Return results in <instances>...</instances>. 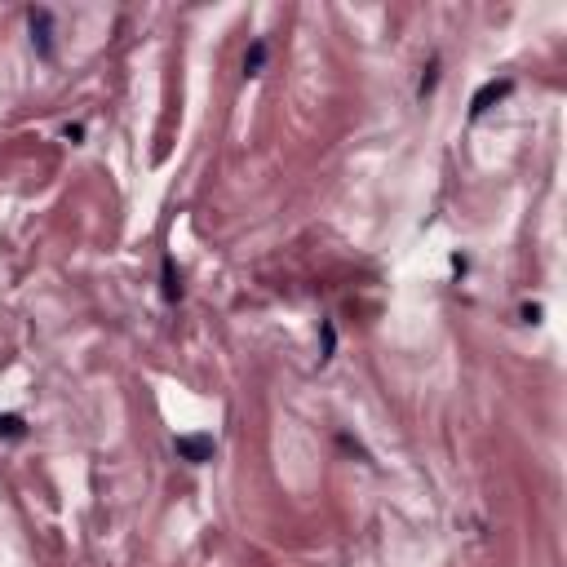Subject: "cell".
Listing matches in <instances>:
<instances>
[{"mask_svg": "<svg viewBox=\"0 0 567 567\" xmlns=\"http://www.w3.org/2000/svg\"><path fill=\"white\" fill-rule=\"evenodd\" d=\"M173 448H177V457L182 461H191V465H204V461H213V435H182V439H173Z\"/></svg>", "mask_w": 567, "mask_h": 567, "instance_id": "6da1fadb", "label": "cell"}, {"mask_svg": "<svg viewBox=\"0 0 567 567\" xmlns=\"http://www.w3.org/2000/svg\"><path fill=\"white\" fill-rule=\"evenodd\" d=\"M510 89H514V80H488V85H483V89L474 93V103H470V115L479 120V115H483V111H488L492 103H501V98H505V93H510Z\"/></svg>", "mask_w": 567, "mask_h": 567, "instance_id": "7a4b0ae2", "label": "cell"}, {"mask_svg": "<svg viewBox=\"0 0 567 567\" xmlns=\"http://www.w3.org/2000/svg\"><path fill=\"white\" fill-rule=\"evenodd\" d=\"M27 23H31V45L40 49V58H53V45H49V9H31Z\"/></svg>", "mask_w": 567, "mask_h": 567, "instance_id": "3957f363", "label": "cell"}, {"mask_svg": "<svg viewBox=\"0 0 567 567\" xmlns=\"http://www.w3.org/2000/svg\"><path fill=\"white\" fill-rule=\"evenodd\" d=\"M165 301H182V275L173 271V257H165Z\"/></svg>", "mask_w": 567, "mask_h": 567, "instance_id": "277c9868", "label": "cell"}, {"mask_svg": "<svg viewBox=\"0 0 567 567\" xmlns=\"http://www.w3.org/2000/svg\"><path fill=\"white\" fill-rule=\"evenodd\" d=\"M27 435V421L18 417V412H5L0 417V439H23Z\"/></svg>", "mask_w": 567, "mask_h": 567, "instance_id": "5b68a950", "label": "cell"}, {"mask_svg": "<svg viewBox=\"0 0 567 567\" xmlns=\"http://www.w3.org/2000/svg\"><path fill=\"white\" fill-rule=\"evenodd\" d=\"M261 63H266V40H253V49L244 53V71H249V76H257V71H261Z\"/></svg>", "mask_w": 567, "mask_h": 567, "instance_id": "8992f818", "label": "cell"}, {"mask_svg": "<svg viewBox=\"0 0 567 567\" xmlns=\"http://www.w3.org/2000/svg\"><path fill=\"white\" fill-rule=\"evenodd\" d=\"M435 85H439V58H430V67H425V76H421L417 93H421V98H430V93H435Z\"/></svg>", "mask_w": 567, "mask_h": 567, "instance_id": "52a82bcc", "label": "cell"}]
</instances>
